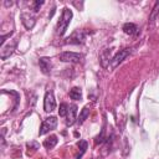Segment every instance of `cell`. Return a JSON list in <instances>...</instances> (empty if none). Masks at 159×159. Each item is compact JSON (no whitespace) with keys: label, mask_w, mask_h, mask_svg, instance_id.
<instances>
[{"label":"cell","mask_w":159,"mask_h":159,"mask_svg":"<svg viewBox=\"0 0 159 159\" xmlns=\"http://www.w3.org/2000/svg\"><path fill=\"white\" fill-rule=\"evenodd\" d=\"M72 16H73L72 10L68 9V7H63L62 14H61V16H60V19H58V21L56 24V29H55L56 34L58 36H63L65 35V32H66V30H67V27H68V25H70V22L72 20Z\"/></svg>","instance_id":"obj_1"},{"label":"cell","mask_w":159,"mask_h":159,"mask_svg":"<svg viewBox=\"0 0 159 159\" xmlns=\"http://www.w3.org/2000/svg\"><path fill=\"white\" fill-rule=\"evenodd\" d=\"M130 53H132V48H123V50H119V51L111 58V68L118 67Z\"/></svg>","instance_id":"obj_2"},{"label":"cell","mask_w":159,"mask_h":159,"mask_svg":"<svg viewBox=\"0 0 159 159\" xmlns=\"http://www.w3.org/2000/svg\"><path fill=\"white\" fill-rule=\"evenodd\" d=\"M56 127H57V118L51 116V117L42 120V124H41L40 130H39V135H45L50 130H53Z\"/></svg>","instance_id":"obj_3"},{"label":"cell","mask_w":159,"mask_h":159,"mask_svg":"<svg viewBox=\"0 0 159 159\" xmlns=\"http://www.w3.org/2000/svg\"><path fill=\"white\" fill-rule=\"evenodd\" d=\"M58 58L62 62H72V63H78L83 60V55L77 53V52H70V51H65L62 53H60Z\"/></svg>","instance_id":"obj_4"},{"label":"cell","mask_w":159,"mask_h":159,"mask_svg":"<svg viewBox=\"0 0 159 159\" xmlns=\"http://www.w3.org/2000/svg\"><path fill=\"white\" fill-rule=\"evenodd\" d=\"M84 41H86V32L82 31V30H76L67 39L66 43H70V45H82V43H84Z\"/></svg>","instance_id":"obj_5"},{"label":"cell","mask_w":159,"mask_h":159,"mask_svg":"<svg viewBox=\"0 0 159 159\" xmlns=\"http://www.w3.org/2000/svg\"><path fill=\"white\" fill-rule=\"evenodd\" d=\"M56 108V101H55V96L52 91H47L45 93V98H43V109L45 112L50 113L52 111H55Z\"/></svg>","instance_id":"obj_6"},{"label":"cell","mask_w":159,"mask_h":159,"mask_svg":"<svg viewBox=\"0 0 159 159\" xmlns=\"http://www.w3.org/2000/svg\"><path fill=\"white\" fill-rule=\"evenodd\" d=\"M20 19H21V22H22V25H24V26H25L27 30H31V29L35 26V22H36V20H35V17H34L32 15L24 12V14H21Z\"/></svg>","instance_id":"obj_7"},{"label":"cell","mask_w":159,"mask_h":159,"mask_svg":"<svg viewBox=\"0 0 159 159\" xmlns=\"http://www.w3.org/2000/svg\"><path fill=\"white\" fill-rule=\"evenodd\" d=\"M39 66L40 70L42 71V73H50L51 68H52V63H51V58L48 57H40L39 58Z\"/></svg>","instance_id":"obj_8"},{"label":"cell","mask_w":159,"mask_h":159,"mask_svg":"<svg viewBox=\"0 0 159 159\" xmlns=\"http://www.w3.org/2000/svg\"><path fill=\"white\" fill-rule=\"evenodd\" d=\"M76 114H77V106L76 104H71L68 106V112L66 116V124L67 125H72L76 122Z\"/></svg>","instance_id":"obj_9"},{"label":"cell","mask_w":159,"mask_h":159,"mask_svg":"<svg viewBox=\"0 0 159 159\" xmlns=\"http://www.w3.org/2000/svg\"><path fill=\"white\" fill-rule=\"evenodd\" d=\"M16 43H17V42L14 41L11 45L9 43V45L1 47V51H0V57H1V60H6L7 57H10V55H12V52H14V50H15V47H16Z\"/></svg>","instance_id":"obj_10"},{"label":"cell","mask_w":159,"mask_h":159,"mask_svg":"<svg viewBox=\"0 0 159 159\" xmlns=\"http://www.w3.org/2000/svg\"><path fill=\"white\" fill-rule=\"evenodd\" d=\"M122 30H123L127 35H134V34H137L138 27H137V25L133 24V22H125V24L123 25Z\"/></svg>","instance_id":"obj_11"},{"label":"cell","mask_w":159,"mask_h":159,"mask_svg":"<svg viewBox=\"0 0 159 159\" xmlns=\"http://www.w3.org/2000/svg\"><path fill=\"white\" fill-rule=\"evenodd\" d=\"M57 142H58L57 135H50L47 139L43 140V147H45L46 149H52V148L57 144Z\"/></svg>","instance_id":"obj_12"},{"label":"cell","mask_w":159,"mask_h":159,"mask_svg":"<svg viewBox=\"0 0 159 159\" xmlns=\"http://www.w3.org/2000/svg\"><path fill=\"white\" fill-rule=\"evenodd\" d=\"M89 112H91V107H89V106H84L83 109L80 112V117H78V119H77L78 124H82V123L87 119V117L89 116Z\"/></svg>","instance_id":"obj_13"},{"label":"cell","mask_w":159,"mask_h":159,"mask_svg":"<svg viewBox=\"0 0 159 159\" xmlns=\"http://www.w3.org/2000/svg\"><path fill=\"white\" fill-rule=\"evenodd\" d=\"M70 97H71L72 99H75V101L82 99V91H81V88L73 87V88L70 91Z\"/></svg>","instance_id":"obj_14"},{"label":"cell","mask_w":159,"mask_h":159,"mask_svg":"<svg viewBox=\"0 0 159 159\" xmlns=\"http://www.w3.org/2000/svg\"><path fill=\"white\" fill-rule=\"evenodd\" d=\"M77 145H78V148H80V153L76 155V159H81L82 158V155L86 153V149H87V142L86 140H80L78 143H77Z\"/></svg>","instance_id":"obj_15"},{"label":"cell","mask_w":159,"mask_h":159,"mask_svg":"<svg viewBox=\"0 0 159 159\" xmlns=\"http://www.w3.org/2000/svg\"><path fill=\"white\" fill-rule=\"evenodd\" d=\"M158 15H159V1H157V2H155L154 7H153V10H152V12H150L149 21H150V22H153V21L158 17Z\"/></svg>","instance_id":"obj_16"},{"label":"cell","mask_w":159,"mask_h":159,"mask_svg":"<svg viewBox=\"0 0 159 159\" xmlns=\"http://www.w3.org/2000/svg\"><path fill=\"white\" fill-rule=\"evenodd\" d=\"M67 112H68V104L61 103V104H60V109H58L60 117H66V116H67Z\"/></svg>","instance_id":"obj_17"},{"label":"cell","mask_w":159,"mask_h":159,"mask_svg":"<svg viewBox=\"0 0 159 159\" xmlns=\"http://www.w3.org/2000/svg\"><path fill=\"white\" fill-rule=\"evenodd\" d=\"M27 145V148H29V152H30V149H32V150H36V149H39V143H36V142H30V143H27L26 144Z\"/></svg>","instance_id":"obj_18"},{"label":"cell","mask_w":159,"mask_h":159,"mask_svg":"<svg viewBox=\"0 0 159 159\" xmlns=\"http://www.w3.org/2000/svg\"><path fill=\"white\" fill-rule=\"evenodd\" d=\"M43 4V1H40V0H37V1H35L34 2V11L36 12V11H39V9H40V6Z\"/></svg>","instance_id":"obj_19"},{"label":"cell","mask_w":159,"mask_h":159,"mask_svg":"<svg viewBox=\"0 0 159 159\" xmlns=\"http://www.w3.org/2000/svg\"><path fill=\"white\" fill-rule=\"evenodd\" d=\"M5 5H6V6H9V5H11V1H10V2H9V1H5Z\"/></svg>","instance_id":"obj_20"}]
</instances>
